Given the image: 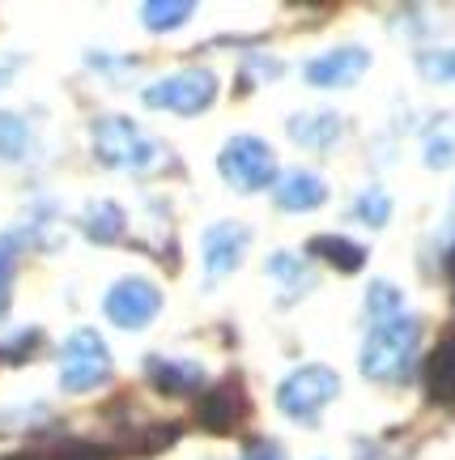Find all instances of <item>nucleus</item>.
Here are the masks:
<instances>
[{
  "instance_id": "aec40b11",
  "label": "nucleus",
  "mask_w": 455,
  "mask_h": 460,
  "mask_svg": "<svg viewBox=\"0 0 455 460\" xmlns=\"http://www.w3.org/2000/svg\"><path fill=\"white\" fill-rule=\"evenodd\" d=\"M31 158V124L13 111H0V163Z\"/></svg>"
},
{
  "instance_id": "412c9836",
  "label": "nucleus",
  "mask_w": 455,
  "mask_h": 460,
  "mask_svg": "<svg viewBox=\"0 0 455 460\" xmlns=\"http://www.w3.org/2000/svg\"><path fill=\"white\" fill-rule=\"evenodd\" d=\"M17 261H22V234H0V324L13 307V278H17Z\"/></svg>"
},
{
  "instance_id": "5701e85b",
  "label": "nucleus",
  "mask_w": 455,
  "mask_h": 460,
  "mask_svg": "<svg viewBox=\"0 0 455 460\" xmlns=\"http://www.w3.org/2000/svg\"><path fill=\"white\" fill-rule=\"evenodd\" d=\"M354 217H358L362 226H388L391 222V197H388V188H379V183H371L366 192L358 197V205H354Z\"/></svg>"
},
{
  "instance_id": "c85d7f7f",
  "label": "nucleus",
  "mask_w": 455,
  "mask_h": 460,
  "mask_svg": "<svg viewBox=\"0 0 455 460\" xmlns=\"http://www.w3.org/2000/svg\"><path fill=\"white\" fill-rule=\"evenodd\" d=\"M447 226H451V234H455V197H451V217H447Z\"/></svg>"
},
{
  "instance_id": "2eb2a0df",
  "label": "nucleus",
  "mask_w": 455,
  "mask_h": 460,
  "mask_svg": "<svg viewBox=\"0 0 455 460\" xmlns=\"http://www.w3.org/2000/svg\"><path fill=\"white\" fill-rule=\"evenodd\" d=\"M82 234L90 243H119L124 234H128V214H124V205H115V200H90L82 209Z\"/></svg>"
},
{
  "instance_id": "b1692460",
  "label": "nucleus",
  "mask_w": 455,
  "mask_h": 460,
  "mask_svg": "<svg viewBox=\"0 0 455 460\" xmlns=\"http://www.w3.org/2000/svg\"><path fill=\"white\" fill-rule=\"evenodd\" d=\"M405 312V295H400V286L396 281H374L371 290H366V315L374 320H388V315Z\"/></svg>"
},
{
  "instance_id": "a878e982",
  "label": "nucleus",
  "mask_w": 455,
  "mask_h": 460,
  "mask_svg": "<svg viewBox=\"0 0 455 460\" xmlns=\"http://www.w3.org/2000/svg\"><path fill=\"white\" fill-rule=\"evenodd\" d=\"M239 460H290V456H285V447L276 444V439H251Z\"/></svg>"
},
{
  "instance_id": "bb28decb",
  "label": "nucleus",
  "mask_w": 455,
  "mask_h": 460,
  "mask_svg": "<svg viewBox=\"0 0 455 460\" xmlns=\"http://www.w3.org/2000/svg\"><path fill=\"white\" fill-rule=\"evenodd\" d=\"M0 460H48V452H9V456Z\"/></svg>"
},
{
  "instance_id": "4be33fe9",
  "label": "nucleus",
  "mask_w": 455,
  "mask_h": 460,
  "mask_svg": "<svg viewBox=\"0 0 455 460\" xmlns=\"http://www.w3.org/2000/svg\"><path fill=\"white\" fill-rule=\"evenodd\" d=\"M417 73H422L430 85H455V48L417 51Z\"/></svg>"
},
{
  "instance_id": "9b49d317",
  "label": "nucleus",
  "mask_w": 455,
  "mask_h": 460,
  "mask_svg": "<svg viewBox=\"0 0 455 460\" xmlns=\"http://www.w3.org/2000/svg\"><path fill=\"white\" fill-rule=\"evenodd\" d=\"M149 384L162 396H196L209 388V376L196 358H171V354H149L145 358Z\"/></svg>"
},
{
  "instance_id": "a211bd4d",
  "label": "nucleus",
  "mask_w": 455,
  "mask_h": 460,
  "mask_svg": "<svg viewBox=\"0 0 455 460\" xmlns=\"http://www.w3.org/2000/svg\"><path fill=\"white\" fill-rule=\"evenodd\" d=\"M192 13H196L192 0H149V4H141V26L153 34H166V31L188 26Z\"/></svg>"
},
{
  "instance_id": "393cba45",
  "label": "nucleus",
  "mask_w": 455,
  "mask_h": 460,
  "mask_svg": "<svg viewBox=\"0 0 455 460\" xmlns=\"http://www.w3.org/2000/svg\"><path fill=\"white\" fill-rule=\"evenodd\" d=\"M48 460H115L111 447L90 444V439H60L56 447H43Z\"/></svg>"
},
{
  "instance_id": "dca6fc26",
  "label": "nucleus",
  "mask_w": 455,
  "mask_h": 460,
  "mask_svg": "<svg viewBox=\"0 0 455 460\" xmlns=\"http://www.w3.org/2000/svg\"><path fill=\"white\" fill-rule=\"evenodd\" d=\"M425 393L434 405L455 410V337H442L425 358Z\"/></svg>"
},
{
  "instance_id": "f257e3e1",
  "label": "nucleus",
  "mask_w": 455,
  "mask_h": 460,
  "mask_svg": "<svg viewBox=\"0 0 455 460\" xmlns=\"http://www.w3.org/2000/svg\"><path fill=\"white\" fill-rule=\"evenodd\" d=\"M422 349V320L408 312H396L388 320H374L362 341L358 367L371 384H405Z\"/></svg>"
},
{
  "instance_id": "0eeeda50",
  "label": "nucleus",
  "mask_w": 455,
  "mask_h": 460,
  "mask_svg": "<svg viewBox=\"0 0 455 460\" xmlns=\"http://www.w3.org/2000/svg\"><path fill=\"white\" fill-rule=\"evenodd\" d=\"M102 312H107V320H111L115 329L136 332L158 320V312H162V290L149 278H119L111 290H107V298H102Z\"/></svg>"
},
{
  "instance_id": "9d476101",
  "label": "nucleus",
  "mask_w": 455,
  "mask_h": 460,
  "mask_svg": "<svg viewBox=\"0 0 455 460\" xmlns=\"http://www.w3.org/2000/svg\"><path fill=\"white\" fill-rule=\"evenodd\" d=\"M247 247H251V226L243 222H213L200 239V261H205V278H230L243 264Z\"/></svg>"
},
{
  "instance_id": "f8f14e48",
  "label": "nucleus",
  "mask_w": 455,
  "mask_h": 460,
  "mask_svg": "<svg viewBox=\"0 0 455 460\" xmlns=\"http://www.w3.org/2000/svg\"><path fill=\"white\" fill-rule=\"evenodd\" d=\"M273 200L276 209H285V214H311V209H319L328 200V183L324 175H315L307 166H293L285 175H276Z\"/></svg>"
},
{
  "instance_id": "1a4fd4ad",
  "label": "nucleus",
  "mask_w": 455,
  "mask_h": 460,
  "mask_svg": "<svg viewBox=\"0 0 455 460\" xmlns=\"http://www.w3.org/2000/svg\"><path fill=\"white\" fill-rule=\"evenodd\" d=\"M371 68V51L362 43H345V48H332L324 56H311L302 65V77L315 90H345V85H358Z\"/></svg>"
},
{
  "instance_id": "423d86ee",
  "label": "nucleus",
  "mask_w": 455,
  "mask_h": 460,
  "mask_svg": "<svg viewBox=\"0 0 455 460\" xmlns=\"http://www.w3.org/2000/svg\"><path fill=\"white\" fill-rule=\"evenodd\" d=\"M111 379V349L94 329H73L60 345V388L94 393Z\"/></svg>"
},
{
  "instance_id": "20e7f679",
  "label": "nucleus",
  "mask_w": 455,
  "mask_h": 460,
  "mask_svg": "<svg viewBox=\"0 0 455 460\" xmlns=\"http://www.w3.org/2000/svg\"><path fill=\"white\" fill-rule=\"evenodd\" d=\"M217 171H222V180H226L234 192L251 197V192H264V188L276 183V154L264 137L239 132V137H230L226 146H222Z\"/></svg>"
},
{
  "instance_id": "cd10ccee",
  "label": "nucleus",
  "mask_w": 455,
  "mask_h": 460,
  "mask_svg": "<svg viewBox=\"0 0 455 460\" xmlns=\"http://www.w3.org/2000/svg\"><path fill=\"white\" fill-rule=\"evenodd\" d=\"M17 60H0V85H4V77H9V68H13Z\"/></svg>"
},
{
  "instance_id": "39448f33",
  "label": "nucleus",
  "mask_w": 455,
  "mask_h": 460,
  "mask_svg": "<svg viewBox=\"0 0 455 460\" xmlns=\"http://www.w3.org/2000/svg\"><path fill=\"white\" fill-rule=\"evenodd\" d=\"M141 102L153 111H175V115H200L217 102V73L213 68H179L166 73L153 85L141 90Z\"/></svg>"
},
{
  "instance_id": "f03ea898",
  "label": "nucleus",
  "mask_w": 455,
  "mask_h": 460,
  "mask_svg": "<svg viewBox=\"0 0 455 460\" xmlns=\"http://www.w3.org/2000/svg\"><path fill=\"white\" fill-rule=\"evenodd\" d=\"M90 141H94V158L111 171L149 175L166 163V146L128 115H98L90 124Z\"/></svg>"
},
{
  "instance_id": "ddd939ff",
  "label": "nucleus",
  "mask_w": 455,
  "mask_h": 460,
  "mask_svg": "<svg viewBox=\"0 0 455 460\" xmlns=\"http://www.w3.org/2000/svg\"><path fill=\"white\" fill-rule=\"evenodd\" d=\"M285 132H290L293 146L328 154V149L345 137V119L337 111H328V107H324V111H293L290 124H285Z\"/></svg>"
},
{
  "instance_id": "6e6552de",
  "label": "nucleus",
  "mask_w": 455,
  "mask_h": 460,
  "mask_svg": "<svg viewBox=\"0 0 455 460\" xmlns=\"http://www.w3.org/2000/svg\"><path fill=\"white\" fill-rule=\"evenodd\" d=\"M247 410H251V401H247L243 379L226 376L200 393V401H196V422L209 430V435H234V430L243 427Z\"/></svg>"
},
{
  "instance_id": "f3484780",
  "label": "nucleus",
  "mask_w": 455,
  "mask_h": 460,
  "mask_svg": "<svg viewBox=\"0 0 455 460\" xmlns=\"http://www.w3.org/2000/svg\"><path fill=\"white\" fill-rule=\"evenodd\" d=\"M264 269H268L276 278V286L285 290V303H290V298H302L307 290H315V273L307 269V261H302L298 252H273Z\"/></svg>"
},
{
  "instance_id": "7ed1b4c3",
  "label": "nucleus",
  "mask_w": 455,
  "mask_h": 460,
  "mask_svg": "<svg viewBox=\"0 0 455 460\" xmlns=\"http://www.w3.org/2000/svg\"><path fill=\"white\" fill-rule=\"evenodd\" d=\"M337 396H341V376L324 362H307V367H293L290 376L276 384V410L298 427H315V418Z\"/></svg>"
},
{
  "instance_id": "6ab92c4d",
  "label": "nucleus",
  "mask_w": 455,
  "mask_h": 460,
  "mask_svg": "<svg viewBox=\"0 0 455 460\" xmlns=\"http://www.w3.org/2000/svg\"><path fill=\"white\" fill-rule=\"evenodd\" d=\"M422 158H425V166L455 163V111L439 115V119L422 132Z\"/></svg>"
},
{
  "instance_id": "4468645a",
  "label": "nucleus",
  "mask_w": 455,
  "mask_h": 460,
  "mask_svg": "<svg viewBox=\"0 0 455 460\" xmlns=\"http://www.w3.org/2000/svg\"><path fill=\"white\" fill-rule=\"evenodd\" d=\"M307 252L315 256V261L332 264L337 273H362V269H366V261H371L366 243L349 239V234H311Z\"/></svg>"
}]
</instances>
